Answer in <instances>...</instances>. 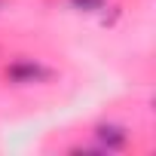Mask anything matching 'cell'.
Returning <instances> with one entry per match:
<instances>
[{"label": "cell", "mask_w": 156, "mask_h": 156, "mask_svg": "<svg viewBox=\"0 0 156 156\" xmlns=\"http://www.w3.org/2000/svg\"><path fill=\"white\" fill-rule=\"evenodd\" d=\"M6 76H9L12 83H19V86H28V83H40V80H46L49 70H46L43 64H37V61H16V64L6 67Z\"/></svg>", "instance_id": "obj_1"}, {"label": "cell", "mask_w": 156, "mask_h": 156, "mask_svg": "<svg viewBox=\"0 0 156 156\" xmlns=\"http://www.w3.org/2000/svg\"><path fill=\"white\" fill-rule=\"evenodd\" d=\"M95 141H98V147H101V150L113 153V150H122V147L129 144V132H126L122 126H113V122H101V126L95 129Z\"/></svg>", "instance_id": "obj_2"}, {"label": "cell", "mask_w": 156, "mask_h": 156, "mask_svg": "<svg viewBox=\"0 0 156 156\" xmlns=\"http://www.w3.org/2000/svg\"><path fill=\"white\" fill-rule=\"evenodd\" d=\"M70 6L80 9V12H98L104 6V0H70Z\"/></svg>", "instance_id": "obj_3"}]
</instances>
